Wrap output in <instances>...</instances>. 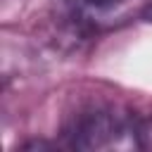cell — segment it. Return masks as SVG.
I'll return each mask as SVG.
<instances>
[{"label":"cell","instance_id":"1","mask_svg":"<svg viewBox=\"0 0 152 152\" xmlns=\"http://www.w3.org/2000/svg\"><path fill=\"white\" fill-rule=\"evenodd\" d=\"M64 145L71 150L138 147V121L116 107H86L64 124Z\"/></svg>","mask_w":152,"mask_h":152},{"label":"cell","instance_id":"2","mask_svg":"<svg viewBox=\"0 0 152 152\" xmlns=\"http://www.w3.org/2000/svg\"><path fill=\"white\" fill-rule=\"evenodd\" d=\"M128 0H59V12L64 26L76 36H88L97 28V24L119 5Z\"/></svg>","mask_w":152,"mask_h":152},{"label":"cell","instance_id":"3","mask_svg":"<svg viewBox=\"0 0 152 152\" xmlns=\"http://www.w3.org/2000/svg\"><path fill=\"white\" fill-rule=\"evenodd\" d=\"M138 147L152 150V116L138 121Z\"/></svg>","mask_w":152,"mask_h":152},{"label":"cell","instance_id":"4","mask_svg":"<svg viewBox=\"0 0 152 152\" xmlns=\"http://www.w3.org/2000/svg\"><path fill=\"white\" fill-rule=\"evenodd\" d=\"M140 17H142V19H145V21H152V2H150V5H145V7H142V12H140Z\"/></svg>","mask_w":152,"mask_h":152}]
</instances>
